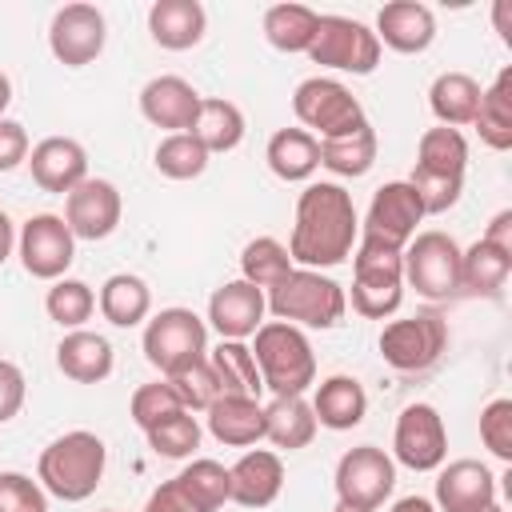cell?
<instances>
[{
  "label": "cell",
  "mask_w": 512,
  "mask_h": 512,
  "mask_svg": "<svg viewBox=\"0 0 512 512\" xmlns=\"http://www.w3.org/2000/svg\"><path fill=\"white\" fill-rule=\"evenodd\" d=\"M360 240V216L352 192L336 180H312L296 200V224L288 256L296 268H336Z\"/></svg>",
  "instance_id": "obj_1"
},
{
  "label": "cell",
  "mask_w": 512,
  "mask_h": 512,
  "mask_svg": "<svg viewBox=\"0 0 512 512\" xmlns=\"http://www.w3.org/2000/svg\"><path fill=\"white\" fill-rule=\"evenodd\" d=\"M104 464H108L104 440H100L96 432L76 428V432L56 436V440L40 452V460H36V480H40V488H44L48 496H56V500H64V504H80V500H88V496L100 488Z\"/></svg>",
  "instance_id": "obj_2"
},
{
  "label": "cell",
  "mask_w": 512,
  "mask_h": 512,
  "mask_svg": "<svg viewBox=\"0 0 512 512\" xmlns=\"http://www.w3.org/2000/svg\"><path fill=\"white\" fill-rule=\"evenodd\" d=\"M252 360L272 396H304L316 384V352L296 324L264 320L252 332Z\"/></svg>",
  "instance_id": "obj_3"
},
{
  "label": "cell",
  "mask_w": 512,
  "mask_h": 512,
  "mask_svg": "<svg viewBox=\"0 0 512 512\" xmlns=\"http://www.w3.org/2000/svg\"><path fill=\"white\" fill-rule=\"evenodd\" d=\"M264 304L276 320L296 328H336L348 312L344 288L316 268H292L276 288L264 292Z\"/></svg>",
  "instance_id": "obj_4"
},
{
  "label": "cell",
  "mask_w": 512,
  "mask_h": 512,
  "mask_svg": "<svg viewBox=\"0 0 512 512\" xmlns=\"http://www.w3.org/2000/svg\"><path fill=\"white\" fill-rule=\"evenodd\" d=\"M404 300V252L360 236L352 248V308L368 320H388Z\"/></svg>",
  "instance_id": "obj_5"
},
{
  "label": "cell",
  "mask_w": 512,
  "mask_h": 512,
  "mask_svg": "<svg viewBox=\"0 0 512 512\" xmlns=\"http://www.w3.org/2000/svg\"><path fill=\"white\" fill-rule=\"evenodd\" d=\"M384 364L392 372H404V376H420L428 372L444 348H448V324L440 312L432 308H420L412 316H400V320H388L380 340H376Z\"/></svg>",
  "instance_id": "obj_6"
},
{
  "label": "cell",
  "mask_w": 512,
  "mask_h": 512,
  "mask_svg": "<svg viewBox=\"0 0 512 512\" xmlns=\"http://www.w3.org/2000/svg\"><path fill=\"white\" fill-rule=\"evenodd\" d=\"M140 344H144V360L160 376H172L208 356V324L192 308H160L144 324Z\"/></svg>",
  "instance_id": "obj_7"
},
{
  "label": "cell",
  "mask_w": 512,
  "mask_h": 512,
  "mask_svg": "<svg viewBox=\"0 0 512 512\" xmlns=\"http://www.w3.org/2000/svg\"><path fill=\"white\" fill-rule=\"evenodd\" d=\"M292 112L304 124V132H312L316 140L328 136H344L352 128H360L368 116L360 108V100L352 96L348 84L332 80V76H308L296 84L292 92Z\"/></svg>",
  "instance_id": "obj_8"
},
{
  "label": "cell",
  "mask_w": 512,
  "mask_h": 512,
  "mask_svg": "<svg viewBox=\"0 0 512 512\" xmlns=\"http://www.w3.org/2000/svg\"><path fill=\"white\" fill-rule=\"evenodd\" d=\"M336 504L356 512H376L396 488V460L376 444H356L336 460Z\"/></svg>",
  "instance_id": "obj_9"
},
{
  "label": "cell",
  "mask_w": 512,
  "mask_h": 512,
  "mask_svg": "<svg viewBox=\"0 0 512 512\" xmlns=\"http://www.w3.org/2000/svg\"><path fill=\"white\" fill-rule=\"evenodd\" d=\"M404 284L416 288V296L424 300H448L460 292V244L440 232H416L404 248Z\"/></svg>",
  "instance_id": "obj_10"
},
{
  "label": "cell",
  "mask_w": 512,
  "mask_h": 512,
  "mask_svg": "<svg viewBox=\"0 0 512 512\" xmlns=\"http://www.w3.org/2000/svg\"><path fill=\"white\" fill-rule=\"evenodd\" d=\"M380 40L368 24L352 20V16H320L316 40L304 52L312 64L320 68H336V72H352V76H372L380 64Z\"/></svg>",
  "instance_id": "obj_11"
},
{
  "label": "cell",
  "mask_w": 512,
  "mask_h": 512,
  "mask_svg": "<svg viewBox=\"0 0 512 512\" xmlns=\"http://www.w3.org/2000/svg\"><path fill=\"white\" fill-rule=\"evenodd\" d=\"M16 252L28 276L36 280H60L76 260V236L56 212H36L24 220L16 236Z\"/></svg>",
  "instance_id": "obj_12"
},
{
  "label": "cell",
  "mask_w": 512,
  "mask_h": 512,
  "mask_svg": "<svg viewBox=\"0 0 512 512\" xmlns=\"http://www.w3.org/2000/svg\"><path fill=\"white\" fill-rule=\"evenodd\" d=\"M392 460L412 472H436L448 460V428L432 404H408L396 416Z\"/></svg>",
  "instance_id": "obj_13"
},
{
  "label": "cell",
  "mask_w": 512,
  "mask_h": 512,
  "mask_svg": "<svg viewBox=\"0 0 512 512\" xmlns=\"http://www.w3.org/2000/svg\"><path fill=\"white\" fill-rule=\"evenodd\" d=\"M108 44V20L96 4H64L52 12L48 24V48L64 68L92 64Z\"/></svg>",
  "instance_id": "obj_14"
},
{
  "label": "cell",
  "mask_w": 512,
  "mask_h": 512,
  "mask_svg": "<svg viewBox=\"0 0 512 512\" xmlns=\"http://www.w3.org/2000/svg\"><path fill=\"white\" fill-rule=\"evenodd\" d=\"M424 220V208H420V196L408 180H388L372 192V204L364 212V224H360V236L368 240H380L388 248H408V240L416 236V224Z\"/></svg>",
  "instance_id": "obj_15"
},
{
  "label": "cell",
  "mask_w": 512,
  "mask_h": 512,
  "mask_svg": "<svg viewBox=\"0 0 512 512\" xmlns=\"http://www.w3.org/2000/svg\"><path fill=\"white\" fill-rule=\"evenodd\" d=\"M120 212H124V200H120L112 180L88 176L84 184H76L64 196V224L72 228L76 240H104V236H112L116 224H120Z\"/></svg>",
  "instance_id": "obj_16"
},
{
  "label": "cell",
  "mask_w": 512,
  "mask_h": 512,
  "mask_svg": "<svg viewBox=\"0 0 512 512\" xmlns=\"http://www.w3.org/2000/svg\"><path fill=\"white\" fill-rule=\"evenodd\" d=\"M436 512H484L496 504V476L484 460H452L440 464L436 476Z\"/></svg>",
  "instance_id": "obj_17"
},
{
  "label": "cell",
  "mask_w": 512,
  "mask_h": 512,
  "mask_svg": "<svg viewBox=\"0 0 512 512\" xmlns=\"http://www.w3.org/2000/svg\"><path fill=\"white\" fill-rule=\"evenodd\" d=\"M376 40L380 48H392L400 56H420L436 40V16L420 0H392L376 12Z\"/></svg>",
  "instance_id": "obj_18"
},
{
  "label": "cell",
  "mask_w": 512,
  "mask_h": 512,
  "mask_svg": "<svg viewBox=\"0 0 512 512\" xmlns=\"http://www.w3.org/2000/svg\"><path fill=\"white\" fill-rule=\"evenodd\" d=\"M264 292L252 288L248 280H224L208 296V324L216 328L220 340H248L264 324Z\"/></svg>",
  "instance_id": "obj_19"
},
{
  "label": "cell",
  "mask_w": 512,
  "mask_h": 512,
  "mask_svg": "<svg viewBox=\"0 0 512 512\" xmlns=\"http://www.w3.org/2000/svg\"><path fill=\"white\" fill-rule=\"evenodd\" d=\"M28 168H32V180H36L44 192L68 196L76 184L88 180V152H84V144L72 140V136H44V140L28 152Z\"/></svg>",
  "instance_id": "obj_20"
},
{
  "label": "cell",
  "mask_w": 512,
  "mask_h": 512,
  "mask_svg": "<svg viewBox=\"0 0 512 512\" xmlns=\"http://www.w3.org/2000/svg\"><path fill=\"white\" fill-rule=\"evenodd\" d=\"M196 108H200V92L184 76H152L140 88V116L156 128H168V136L188 132L196 120Z\"/></svg>",
  "instance_id": "obj_21"
},
{
  "label": "cell",
  "mask_w": 512,
  "mask_h": 512,
  "mask_svg": "<svg viewBox=\"0 0 512 512\" xmlns=\"http://www.w3.org/2000/svg\"><path fill=\"white\" fill-rule=\"evenodd\" d=\"M228 484L240 508H268L280 488H284V460L272 448H248L232 468H228Z\"/></svg>",
  "instance_id": "obj_22"
},
{
  "label": "cell",
  "mask_w": 512,
  "mask_h": 512,
  "mask_svg": "<svg viewBox=\"0 0 512 512\" xmlns=\"http://www.w3.org/2000/svg\"><path fill=\"white\" fill-rule=\"evenodd\" d=\"M208 12L200 0H156L148 8V36L168 52H188L204 40Z\"/></svg>",
  "instance_id": "obj_23"
},
{
  "label": "cell",
  "mask_w": 512,
  "mask_h": 512,
  "mask_svg": "<svg viewBox=\"0 0 512 512\" xmlns=\"http://www.w3.org/2000/svg\"><path fill=\"white\" fill-rule=\"evenodd\" d=\"M112 364H116V352L108 344V336L100 332H88V328H76V332H64V340L56 344V368L76 380V384H100L112 376Z\"/></svg>",
  "instance_id": "obj_24"
},
{
  "label": "cell",
  "mask_w": 512,
  "mask_h": 512,
  "mask_svg": "<svg viewBox=\"0 0 512 512\" xmlns=\"http://www.w3.org/2000/svg\"><path fill=\"white\" fill-rule=\"evenodd\" d=\"M308 404H312L316 424H324L332 432H348V428H356L368 416V392H364V384L356 376H344V372L320 380L316 384V396Z\"/></svg>",
  "instance_id": "obj_25"
},
{
  "label": "cell",
  "mask_w": 512,
  "mask_h": 512,
  "mask_svg": "<svg viewBox=\"0 0 512 512\" xmlns=\"http://www.w3.org/2000/svg\"><path fill=\"white\" fill-rule=\"evenodd\" d=\"M208 432L228 448H252L264 440V404L252 396H216L208 404Z\"/></svg>",
  "instance_id": "obj_26"
},
{
  "label": "cell",
  "mask_w": 512,
  "mask_h": 512,
  "mask_svg": "<svg viewBox=\"0 0 512 512\" xmlns=\"http://www.w3.org/2000/svg\"><path fill=\"white\" fill-rule=\"evenodd\" d=\"M264 160H268L272 176H280L284 184H304L320 168V140L304 128H280V132H272Z\"/></svg>",
  "instance_id": "obj_27"
},
{
  "label": "cell",
  "mask_w": 512,
  "mask_h": 512,
  "mask_svg": "<svg viewBox=\"0 0 512 512\" xmlns=\"http://www.w3.org/2000/svg\"><path fill=\"white\" fill-rule=\"evenodd\" d=\"M316 428L320 424H316L312 404L304 396H272L264 404V440H272L284 452L308 448L312 436H316Z\"/></svg>",
  "instance_id": "obj_28"
},
{
  "label": "cell",
  "mask_w": 512,
  "mask_h": 512,
  "mask_svg": "<svg viewBox=\"0 0 512 512\" xmlns=\"http://www.w3.org/2000/svg\"><path fill=\"white\" fill-rule=\"evenodd\" d=\"M188 136L212 156V152H232L244 140V112L232 100L220 96H200L196 120L188 128Z\"/></svg>",
  "instance_id": "obj_29"
},
{
  "label": "cell",
  "mask_w": 512,
  "mask_h": 512,
  "mask_svg": "<svg viewBox=\"0 0 512 512\" xmlns=\"http://www.w3.org/2000/svg\"><path fill=\"white\" fill-rule=\"evenodd\" d=\"M96 304H100V316H104L108 324H116V328H136V324H144L148 312H152V288H148L136 272H116V276H108V280L100 284Z\"/></svg>",
  "instance_id": "obj_30"
},
{
  "label": "cell",
  "mask_w": 512,
  "mask_h": 512,
  "mask_svg": "<svg viewBox=\"0 0 512 512\" xmlns=\"http://www.w3.org/2000/svg\"><path fill=\"white\" fill-rule=\"evenodd\" d=\"M472 128L480 132V140L492 152H508L512 148V68H500L496 80L484 88L480 108L472 116Z\"/></svg>",
  "instance_id": "obj_31"
},
{
  "label": "cell",
  "mask_w": 512,
  "mask_h": 512,
  "mask_svg": "<svg viewBox=\"0 0 512 512\" xmlns=\"http://www.w3.org/2000/svg\"><path fill=\"white\" fill-rule=\"evenodd\" d=\"M480 96L484 88L468 72H440L428 88V108L444 128H460V124H472Z\"/></svg>",
  "instance_id": "obj_32"
},
{
  "label": "cell",
  "mask_w": 512,
  "mask_h": 512,
  "mask_svg": "<svg viewBox=\"0 0 512 512\" xmlns=\"http://www.w3.org/2000/svg\"><path fill=\"white\" fill-rule=\"evenodd\" d=\"M376 148H380V144H376V128L364 120L360 128H352V132H344V136L320 140V168L356 180V176H364V172L376 164Z\"/></svg>",
  "instance_id": "obj_33"
},
{
  "label": "cell",
  "mask_w": 512,
  "mask_h": 512,
  "mask_svg": "<svg viewBox=\"0 0 512 512\" xmlns=\"http://www.w3.org/2000/svg\"><path fill=\"white\" fill-rule=\"evenodd\" d=\"M208 364L220 380V392L224 396H252L260 400L264 384H260V368L252 360V348L244 340H220L212 352H208Z\"/></svg>",
  "instance_id": "obj_34"
},
{
  "label": "cell",
  "mask_w": 512,
  "mask_h": 512,
  "mask_svg": "<svg viewBox=\"0 0 512 512\" xmlns=\"http://www.w3.org/2000/svg\"><path fill=\"white\" fill-rule=\"evenodd\" d=\"M320 28V12L308 4H272L264 12V40L276 52H308Z\"/></svg>",
  "instance_id": "obj_35"
},
{
  "label": "cell",
  "mask_w": 512,
  "mask_h": 512,
  "mask_svg": "<svg viewBox=\"0 0 512 512\" xmlns=\"http://www.w3.org/2000/svg\"><path fill=\"white\" fill-rule=\"evenodd\" d=\"M468 168V140L460 136V128H428L416 144V172L428 176H448V180H464Z\"/></svg>",
  "instance_id": "obj_36"
},
{
  "label": "cell",
  "mask_w": 512,
  "mask_h": 512,
  "mask_svg": "<svg viewBox=\"0 0 512 512\" xmlns=\"http://www.w3.org/2000/svg\"><path fill=\"white\" fill-rule=\"evenodd\" d=\"M508 272H512V256L492 248L488 240L460 248V288H468L476 296H496L508 284Z\"/></svg>",
  "instance_id": "obj_37"
},
{
  "label": "cell",
  "mask_w": 512,
  "mask_h": 512,
  "mask_svg": "<svg viewBox=\"0 0 512 512\" xmlns=\"http://www.w3.org/2000/svg\"><path fill=\"white\" fill-rule=\"evenodd\" d=\"M292 268H296V264H292V256H288V244H280L276 236H256V240H248L244 252H240V280H248V284L260 288V292L276 288Z\"/></svg>",
  "instance_id": "obj_38"
},
{
  "label": "cell",
  "mask_w": 512,
  "mask_h": 512,
  "mask_svg": "<svg viewBox=\"0 0 512 512\" xmlns=\"http://www.w3.org/2000/svg\"><path fill=\"white\" fill-rule=\"evenodd\" d=\"M172 480H176V484H180V492L196 504V512H216V508H220V504H228V496H232L228 468H224L220 460H208V456H200V460L184 464Z\"/></svg>",
  "instance_id": "obj_39"
},
{
  "label": "cell",
  "mask_w": 512,
  "mask_h": 512,
  "mask_svg": "<svg viewBox=\"0 0 512 512\" xmlns=\"http://www.w3.org/2000/svg\"><path fill=\"white\" fill-rule=\"evenodd\" d=\"M44 312H48V320H56L60 328L76 332V328H84V320L96 312V292H92L84 280L60 276V280H52V288H48V296H44Z\"/></svg>",
  "instance_id": "obj_40"
},
{
  "label": "cell",
  "mask_w": 512,
  "mask_h": 512,
  "mask_svg": "<svg viewBox=\"0 0 512 512\" xmlns=\"http://www.w3.org/2000/svg\"><path fill=\"white\" fill-rule=\"evenodd\" d=\"M152 164H156V172L168 176V180H196V176H204V168H208V152H204L188 132H172V136H164V140L156 144Z\"/></svg>",
  "instance_id": "obj_41"
},
{
  "label": "cell",
  "mask_w": 512,
  "mask_h": 512,
  "mask_svg": "<svg viewBox=\"0 0 512 512\" xmlns=\"http://www.w3.org/2000/svg\"><path fill=\"white\" fill-rule=\"evenodd\" d=\"M144 440H148V448H152L156 456H164V460H184V456H192V452L200 448V424H196L192 412H176V416H168L164 424L148 428Z\"/></svg>",
  "instance_id": "obj_42"
},
{
  "label": "cell",
  "mask_w": 512,
  "mask_h": 512,
  "mask_svg": "<svg viewBox=\"0 0 512 512\" xmlns=\"http://www.w3.org/2000/svg\"><path fill=\"white\" fill-rule=\"evenodd\" d=\"M176 412H184V404H180V396L172 392V384H168V380L140 384V388L132 392V400H128V416H132V424H136L140 432H148V428L164 424V420H168V416H176Z\"/></svg>",
  "instance_id": "obj_43"
},
{
  "label": "cell",
  "mask_w": 512,
  "mask_h": 512,
  "mask_svg": "<svg viewBox=\"0 0 512 512\" xmlns=\"http://www.w3.org/2000/svg\"><path fill=\"white\" fill-rule=\"evenodd\" d=\"M164 380H168L172 392L180 396L184 412H208V404H212L216 396H224V392H220V380H216V372H212V364H208V356L196 360V364H188V368H180V372H172V376H164Z\"/></svg>",
  "instance_id": "obj_44"
},
{
  "label": "cell",
  "mask_w": 512,
  "mask_h": 512,
  "mask_svg": "<svg viewBox=\"0 0 512 512\" xmlns=\"http://www.w3.org/2000/svg\"><path fill=\"white\" fill-rule=\"evenodd\" d=\"M480 440L500 464H512V400L508 396H496L480 408Z\"/></svg>",
  "instance_id": "obj_45"
},
{
  "label": "cell",
  "mask_w": 512,
  "mask_h": 512,
  "mask_svg": "<svg viewBox=\"0 0 512 512\" xmlns=\"http://www.w3.org/2000/svg\"><path fill=\"white\" fill-rule=\"evenodd\" d=\"M0 512H48V492L24 472H0Z\"/></svg>",
  "instance_id": "obj_46"
},
{
  "label": "cell",
  "mask_w": 512,
  "mask_h": 512,
  "mask_svg": "<svg viewBox=\"0 0 512 512\" xmlns=\"http://www.w3.org/2000/svg\"><path fill=\"white\" fill-rule=\"evenodd\" d=\"M24 372L12 364V360H0V424H8L20 408H24Z\"/></svg>",
  "instance_id": "obj_47"
},
{
  "label": "cell",
  "mask_w": 512,
  "mask_h": 512,
  "mask_svg": "<svg viewBox=\"0 0 512 512\" xmlns=\"http://www.w3.org/2000/svg\"><path fill=\"white\" fill-rule=\"evenodd\" d=\"M28 160V132L20 120H0V172H12Z\"/></svg>",
  "instance_id": "obj_48"
},
{
  "label": "cell",
  "mask_w": 512,
  "mask_h": 512,
  "mask_svg": "<svg viewBox=\"0 0 512 512\" xmlns=\"http://www.w3.org/2000/svg\"><path fill=\"white\" fill-rule=\"evenodd\" d=\"M144 512H196V504L180 492V484H176V480H164V484L148 496Z\"/></svg>",
  "instance_id": "obj_49"
},
{
  "label": "cell",
  "mask_w": 512,
  "mask_h": 512,
  "mask_svg": "<svg viewBox=\"0 0 512 512\" xmlns=\"http://www.w3.org/2000/svg\"><path fill=\"white\" fill-rule=\"evenodd\" d=\"M480 240H488L492 248H500V252H508V256H512V208L496 212V216L488 220V228H484V236H480Z\"/></svg>",
  "instance_id": "obj_50"
},
{
  "label": "cell",
  "mask_w": 512,
  "mask_h": 512,
  "mask_svg": "<svg viewBox=\"0 0 512 512\" xmlns=\"http://www.w3.org/2000/svg\"><path fill=\"white\" fill-rule=\"evenodd\" d=\"M12 248H16V228H12V216L0 212V264L12 256Z\"/></svg>",
  "instance_id": "obj_51"
},
{
  "label": "cell",
  "mask_w": 512,
  "mask_h": 512,
  "mask_svg": "<svg viewBox=\"0 0 512 512\" xmlns=\"http://www.w3.org/2000/svg\"><path fill=\"white\" fill-rule=\"evenodd\" d=\"M388 512H436V504L428 496H400Z\"/></svg>",
  "instance_id": "obj_52"
},
{
  "label": "cell",
  "mask_w": 512,
  "mask_h": 512,
  "mask_svg": "<svg viewBox=\"0 0 512 512\" xmlns=\"http://www.w3.org/2000/svg\"><path fill=\"white\" fill-rule=\"evenodd\" d=\"M496 28H500V36H504V44H512V32H508V0H496Z\"/></svg>",
  "instance_id": "obj_53"
},
{
  "label": "cell",
  "mask_w": 512,
  "mask_h": 512,
  "mask_svg": "<svg viewBox=\"0 0 512 512\" xmlns=\"http://www.w3.org/2000/svg\"><path fill=\"white\" fill-rule=\"evenodd\" d=\"M8 104H12V80L0 72V120H4V112H8Z\"/></svg>",
  "instance_id": "obj_54"
},
{
  "label": "cell",
  "mask_w": 512,
  "mask_h": 512,
  "mask_svg": "<svg viewBox=\"0 0 512 512\" xmlns=\"http://www.w3.org/2000/svg\"><path fill=\"white\" fill-rule=\"evenodd\" d=\"M484 512H504V508H500V504H488V508H484Z\"/></svg>",
  "instance_id": "obj_55"
},
{
  "label": "cell",
  "mask_w": 512,
  "mask_h": 512,
  "mask_svg": "<svg viewBox=\"0 0 512 512\" xmlns=\"http://www.w3.org/2000/svg\"><path fill=\"white\" fill-rule=\"evenodd\" d=\"M332 512H356V508H344V504H336V508H332Z\"/></svg>",
  "instance_id": "obj_56"
},
{
  "label": "cell",
  "mask_w": 512,
  "mask_h": 512,
  "mask_svg": "<svg viewBox=\"0 0 512 512\" xmlns=\"http://www.w3.org/2000/svg\"><path fill=\"white\" fill-rule=\"evenodd\" d=\"M100 512H116V508H100Z\"/></svg>",
  "instance_id": "obj_57"
}]
</instances>
